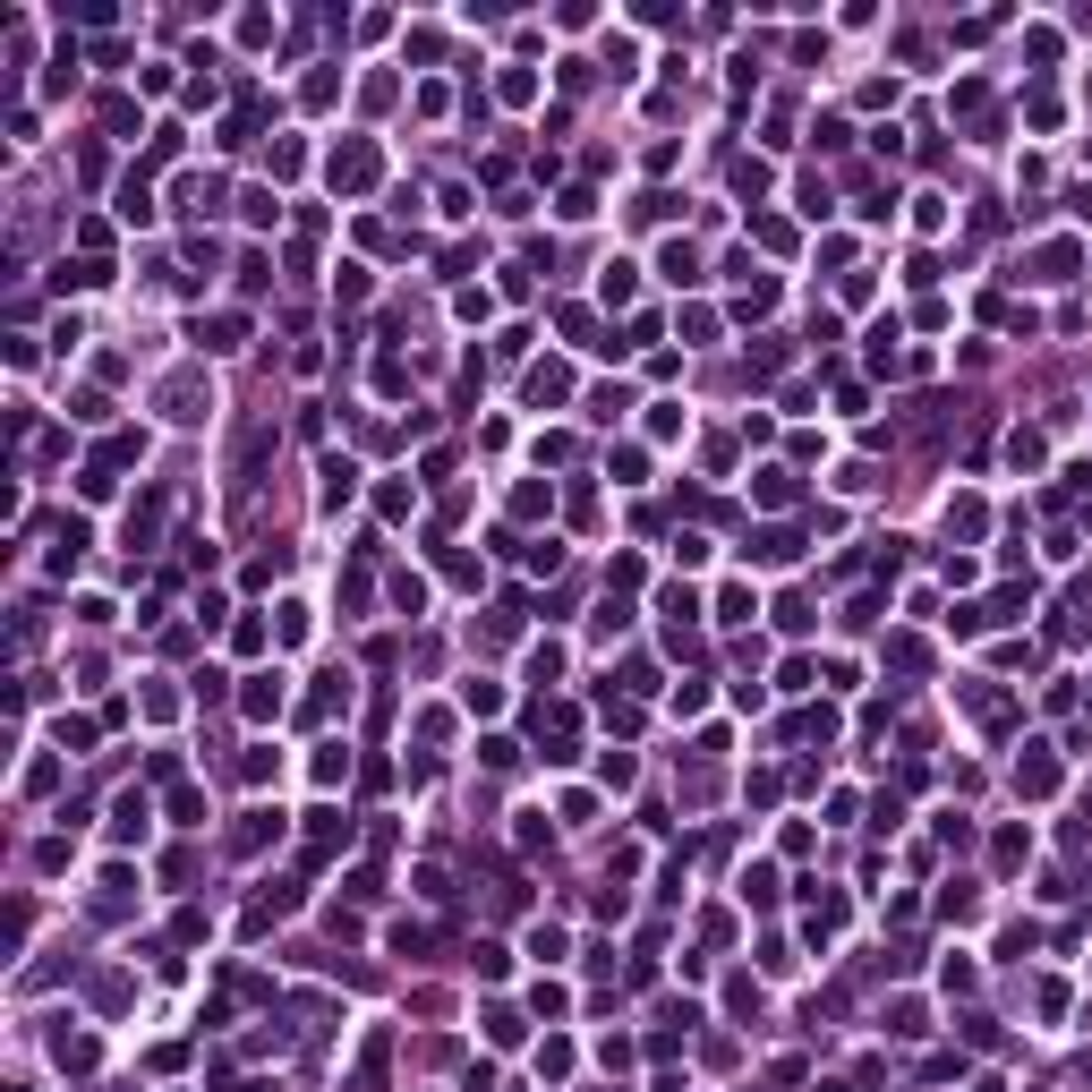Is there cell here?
<instances>
[{"label": "cell", "instance_id": "cell-1", "mask_svg": "<svg viewBox=\"0 0 1092 1092\" xmlns=\"http://www.w3.org/2000/svg\"><path fill=\"white\" fill-rule=\"evenodd\" d=\"M333 180H342V188H368V180H376V154H368V145H342V154H333Z\"/></svg>", "mask_w": 1092, "mask_h": 1092}, {"label": "cell", "instance_id": "cell-2", "mask_svg": "<svg viewBox=\"0 0 1092 1092\" xmlns=\"http://www.w3.org/2000/svg\"><path fill=\"white\" fill-rule=\"evenodd\" d=\"M794 547H803L794 529H760V538H751V555H760V564H794Z\"/></svg>", "mask_w": 1092, "mask_h": 1092}, {"label": "cell", "instance_id": "cell-3", "mask_svg": "<svg viewBox=\"0 0 1092 1092\" xmlns=\"http://www.w3.org/2000/svg\"><path fill=\"white\" fill-rule=\"evenodd\" d=\"M239 700H248V717H274V709H282V683H274V674H256Z\"/></svg>", "mask_w": 1092, "mask_h": 1092}, {"label": "cell", "instance_id": "cell-4", "mask_svg": "<svg viewBox=\"0 0 1092 1092\" xmlns=\"http://www.w3.org/2000/svg\"><path fill=\"white\" fill-rule=\"evenodd\" d=\"M1015 776H1025V794H1050V776H1058V768H1050V751H1033V760L1015 768Z\"/></svg>", "mask_w": 1092, "mask_h": 1092}, {"label": "cell", "instance_id": "cell-5", "mask_svg": "<svg viewBox=\"0 0 1092 1092\" xmlns=\"http://www.w3.org/2000/svg\"><path fill=\"white\" fill-rule=\"evenodd\" d=\"M529 401H564V368H538V376H529Z\"/></svg>", "mask_w": 1092, "mask_h": 1092}, {"label": "cell", "instance_id": "cell-6", "mask_svg": "<svg viewBox=\"0 0 1092 1092\" xmlns=\"http://www.w3.org/2000/svg\"><path fill=\"white\" fill-rule=\"evenodd\" d=\"M1076 213H1084V223H1092V180H1084V188H1076Z\"/></svg>", "mask_w": 1092, "mask_h": 1092}]
</instances>
